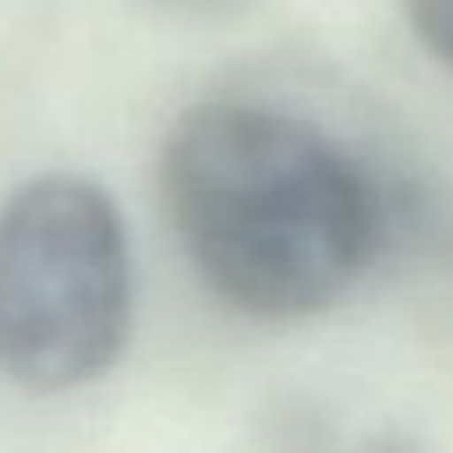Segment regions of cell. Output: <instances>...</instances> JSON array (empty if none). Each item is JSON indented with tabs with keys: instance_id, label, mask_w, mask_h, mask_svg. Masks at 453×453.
Here are the masks:
<instances>
[{
	"instance_id": "cell-1",
	"label": "cell",
	"mask_w": 453,
	"mask_h": 453,
	"mask_svg": "<svg viewBox=\"0 0 453 453\" xmlns=\"http://www.w3.org/2000/svg\"><path fill=\"white\" fill-rule=\"evenodd\" d=\"M156 196L196 280L245 320L298 325L338 307L391 250L387 178L285 103H191L156 156Z\"/></svg>"
},
{
	"instance_id": "cell-2",
	"label": "cell",
	"mask_w": 453,
	"mask_h": 453,
	"mask_svg": "<svg viewBox=\"0 0 453 453\" xmlns=\"http://www.w3.org/2000/svg\"><path fill=\"white\" fill-rule=\"evenodd\" d=\"M134 329L129 226L107 187L36 173L0 204V369L23 391L98 382Z\"/></svg>"
},
{
	"instance_id": "cell-3",
	"label": "cell",
	"mask_w": 453,
	"mask_h": 453,
	"mask_svg": "<svg viewBox=\"0 0 453 453\" xmlns=\"http://www.w3.org/2000/svg\"><path fill=\"white\" fill-rule=\"evenodd\" d=\"M404 23L444 72H453V0H400Z\"/></svg>"
}]
</instances>
